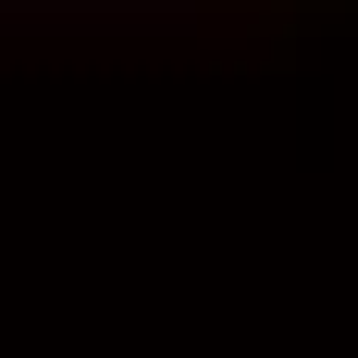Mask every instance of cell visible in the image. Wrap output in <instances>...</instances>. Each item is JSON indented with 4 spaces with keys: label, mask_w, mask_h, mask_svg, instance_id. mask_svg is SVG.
<instances>
[{
    "label": "cell",
    "mask_w": 358,
    "mask_h": 358,
    "mask_svg": "<svg viewBox=\"0 0 358 358\" xmlns=\"http://www.w3.org/2000/svg\"><path fill=\"white\" fill-rule=\"evenodd\" d=\"M25 25H148V37H173L198 13L185 0H25Z\"/></svg>",
    "instance_id": "6da1fadb"
}]
</instances>
